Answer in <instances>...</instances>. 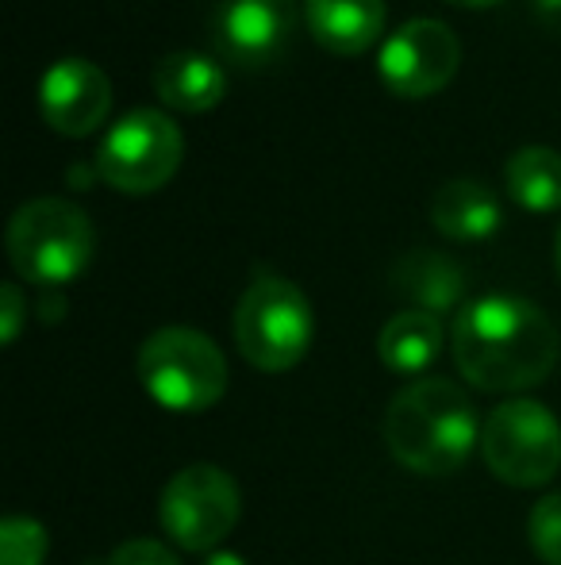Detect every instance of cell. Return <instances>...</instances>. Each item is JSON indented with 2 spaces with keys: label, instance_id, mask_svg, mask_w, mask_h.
Returning a JSON list of instances; mask_svg holds the SVG:
<instances>
[{
  "label": "cell",
  "instance_id": "6da1fadb",
  "mask_svg": "<svg viewBox=\"0 0 561 565\" xmlns=\"http://www.w3.org/2000/svg\"><path fill=\"white\" fill-rule=\"evenodd\" d=\"M450 350L462 377L481 393H524L554 373L561 335L535 300L488 292L454 316Z\"/></svg>",
  "mask_w": 561,
  "mask_h": 565
},
{
  "label": "cell",
  "instance_id": "7a4b0ae2",
  "mask_svg": "<svg viewBox=\"0 0 561 565\" xmlns=\"http://www.w3.org/2000/svg\"><path fill=\"white\" fill-rule=\"evenodd\" d=\"M385 443L400 466L420 477L457 473L481 447L473 401L446 377L412 381L389 401Z\"/></svg>",
  "mask_w": 561,
  "mask_h": 565
},
{
  "label": "cell",
  "instance_id": "3957f363",
  "mask_svg": "<svg viewBox=\"0 0 561 565\" xmlns=\"http://www.w3.org/2000/svg\"><path fill=\"white\" fill-rule=\"evenodd\" d=\"M4 246L23 281L62 289L89 269L97 254V227L66 196H35L12 212Z\"/></svg>",
  "mask_w": 561,
  "mask_h": 565
},
{
  "label": "cell",
  "instance_id": "277c9868",
  "mask_svg": "<svg viewBox=\"0 0 561 565\" xmlns=\"http://www.w3.org/2000/svg\"><path fill=\"white\" fill-rule=\"evenodd\" d=\"M227 358L196 328H158L139 350V381L154 404L177 416H196L224 401Z\"/></svg>",
  "mask_w": 561,
  "mask_h": 565
},
{
  "label": "cell",
  "instance_id": "5b68a950",
  "mask_svg": "<svg viewBox=\"0 0 561 565\" xmlns=\"http://www.w3.org/2000/svg\"><path fill=\"white\" fill-rule=\"evenodd\" d=\"M315 335L312 300L281 274H258L235 305V347L255 370L284 373L304 362Z\"/></svg>",
  "mask_w": 561,
  "mask_h": 565
},
{
  "label": "cell",
  "instance_id": "8992f818",
  "mask_svg": "<svg viewBox=\"0 0 561 565\" xmlns=\"http://www.w3.org/2000/svg\"><path fill=\"white\" fill-rule=\"evenodd\" d=\"M481 458L511 489H539L561 469V424L539 401H504L481 427Z\"/></svg>",
  "mask_w": 561,
  "mask_h": 565
},
{
  "label": "cell",
  "instance_id": "52a82bcc",
  "mask_svg": "<svg viewBox=\"0 0 561 565\" xmlns=\"http://www.w3.org/2000/svg\"><path fill=\"white\" fill-rule=\"evenodd\" d=\"M185 158V135L177 119L158 108H131L112 124L97 150V178L128 196H147L177 173Z\"/></svg>",
  "mask_w": 561,
  "mask_h": 565
},
{
  "label": "cell",
  "instance_id": "ba28073f",
  "mask_svg": "<svg viewBox=\"0 0 561 565\" xmlns=\"http://www.w3.org/2000/svg\"><path fill=\"white\" fill-rule=\"evenodd\" d=\"M239 484L227 469L212 466V461L177 469L158 500V523H162L165 539L188 554L219 551V543L239 523Z\"/></svg>",
  "mask_w": 561,
  "mask_h": 565
},
{
  "label": "cell",
  "instance_id": "9c48e42d",
  "mask_svg": "<svg viewBox=\"0 0 561 565\" xmlns=\"http://www.w3.org/2000/svg\"><path fill=\"white\" fill-rule=\"evenodd\" d=\"M457 66H462V43H457L454 28L442 20H416L400 23L389 35V43L381 46V82L389 85V93L408 100H423L442 93L454 82Z\"/></svg>",
  "mask_w": 561,
  "mask_h": 565
},
{
  "label": "cell",
  "instance_id": "30bf717a",
  "mask_svg": "<svg viewBox=\"0 0 561 565\" xmlns=\"http://www.w3.org/2000/svg\"><path fill=\"white\" fill-rule=\"evenodd\" d=\"M296 28L292 0H224L212 12V43L235 66H270Z\"/></svg>",
  "mask_w": 561,
  "mask_h": 565
},
{
  "label": "cell",
  "instance_id": "8fae6325",
  "mask_svg": "<svg viewBox=\"0 0 561 565\" xmlns=\"http://www.w3.org/2000/svg\"><path fill=\"white\" fill-rule=\"evenodd\" d=\"M39 113L58 135L85 139L112 113V82L89 58H58L39 85Z\"/></svg>",
  "mask_w": 561,
  "mask_h": 565
},
{
  "label": "cell",
  "instance_id": "7c38bea8",
  "mask_svg": "<svg viewBox=\"0 0 561 565\" xmlns=\"http://www.w3.org/2000/svg\"><path fill=\"white\" fill-rule=\"evenodd\" d=\"M154 93L162 97L165 108L185 116H201L216 108L227 93L224 66L201 51H170L154 62Z\"/></svg>",
  "mask_w": 561,
  "mask_h": 565
},
{
  "label": "cell",
  "instance_id": "4fadbf2b",
  "mask_svg": "<svg viewBox=\"0 0 561 565\" xmlns=\"http://www.w3.org/2000/svg\"><path fill=\"white\" fill-rule=\"evenodd\" d=\"M308 31L327 54L358 58L381 39L385 0H308Z\"/></svg>",
  "mask_w": 561,
  "mask_h": 565
},
{
  "label": "cell",
  "instance_id": "5bb4252c",
  "mask_svg": "<svg viewBox=\"0 0 561 565\" xmlns=\"http://www.w3.org/2000/svg\"><path fill=\"white\" fill-rule=\"evenodd\" d=\"M431 224L439 235L454 238V243H481V238L500 231L504 212L485 181L450 178L431 196Z\"/></svg>",
  "mask_w": 561,
  "mask_h": 565
},
{
  "label": "cell",
  "instance_id": "9a60e30c",
  "mask_svg": "<svg viewBox=\"0 0 561 565\" xmlns=\"http://www.w3.org/2000/svg\"><path fill=\"white\" fill-rule=\"evenodd\" d=\"M397 289L412 300L420 312L442 316L450 308H457V300L465 297V269L454 258L439 250H412L397 262L392 269Z\"/></svg>",
  "mask_w": 561,
  "mask_h": 565
},
{
  "label": "cell",
  "instance_id": "2e32d148",
  "mask_svg": "<svg viewBox=\"0 0 561 565\" xmlns=\"http://www.w3.org/2000/svg\"><path fill=\"white\" fill-rule=\"evenodd\" d=\"M442 342H446V331H442V320L431 312H420V308H404L397 312L377 335V354H381L385 370L404 373V377H420L423 370H431L434 358L442 354Z\"/></svg>",
  "mask_w": 561,
  "mask_h": 565
},
{
  "label": "cell",
  "instance_id": "e0dca14e",
  "mask_svg": "<svg viewBox=\"0 0 561 565\" xmlns=\"http://www.w3.org/2000/svg\"><path fill=\"white\" fill-rule=\"evenodd\" d=\"M504 181L519 209L558 212L561 209V154L550 147H519L504 166Z\"/></svg>",
  "mask_w": 561,
  "mask_h": 565
},
{
  "label": "cell",
  "instance_id": "ac0fdd59",
  "mask_svg": "<svg viewBox=\"0 0 561 565\" xmlns=\"http://www.w3.org/2000/svg\"><path fill=\"white\" fill-rule=\"evenodd\" d=\"M46 546V527L31 515H8L0 523V565H43Z\"/></svg>",
  "mask_w": 561,
  "mask_h": 565
},
{
  "label": "cell",
  "instance_id": "d6986e66",
  "mask_svg": "<svg viewBox=\"0 0 561 565\" xmlns=\"http://www.w3.org/2000/svg\"><path fill=\"white\" fill-rule=\"evenodd\" d=\"M527 535H531V546L542 562L561 565V492H550L531 508Z\"/></svg>",
  "mask_w": 561,
  "mask_h": 565
},
{
  "label": "cell",
  "instance_id": "ffe728a7",
  "mask_svg": "<svg viewBox=\"0 0 561 565\" xmlns=\"http://www.w3.org/2000/svg\"><path fill=\"white\" fill-rule=\"evenodd\" d=\"M108 565H181V562H177V554L158 543V539H131V543L116 546Z\"/></svg>",
  "mask_w": 561,
  "mask_h": 565
},
{
  "label": "cell",
  "instance_id": "44dd1931",
  "mask_svg": "<svg viewBox=\"0 0 561 565\" xmlns=\"http://www.w3.org/2000/svg\"><path fill=\"white\" fill-rule=\"evenodd\" d=\"M23 320H28V297H23L20 285H0V342L12 347L23 331Z\"/></svg>",
  "mask_w": 561,
  "mask_h": 565
},
{
  "label": "cell",
  "instance_id": "7402d4cb",
  "mask_svg": "<svg viewBox=\"0 0 561 565\" xmlns=\"http://www.w3.org/2000/svg\"><path fill=\"white\" fill-rule=\"evenodd\" d=\"M535 15H539L542 28L561 31V0H535Z\"/></svg>",
  "mask_w": 561,
  "mask_h": 565
},
{
  "label": "cell",
  "instance_id": "603a6c76",
  "mask_svg": "<svg viewBox=\"0 0 561 565\" xmlns=\"http://www.w3.org/2000/svg\"><path fill=\"white\" fill-rule=\"evenodd\" d=\"M204 565H247V562H242L235 551H212L208 558H204Z\"/></svg>",
  "mask_w": 561,
  "mask_h": 565
},
{
  "label": "cell",
  "instance_id": "cb8c5ba5",
  "mask_svg": "<svg viewBox=\"0 0 561 565\" xmlns=\"http://www.w3.org/2000/svg\"><path fill=\"white\" fill-rule=\"evenodd\" d=\"M43 312L46 320H58V312H66V305H58V297H43Z\"/></svg>",
  "mask_w": 561,
  "mask_h": 565
},
{
  "label": "cell",
  "instance_id": "d4e9b609",
  "mask_svg": "<svg viewBox=\"0 0 561 565\" xmlns=\"http://www.w3.org/2000/svg\"><path fill=\"white\" fill-rule=\"evenodd\" d=\"M446 4H457V8H493L500 0H446Z\"/></svg>",
  "mask_w": 561,
  "mask_h": 565
},
{
  "label": "cell",
  "instance_id": "484cf974",
  "mask_svg": "<svg viewBox=\"0 0 561 565\" xmlns=\"http://www.w3.org/2000/svg\"><path fill=\"white\" fill-rule=\"evenodd\" d=\"M554 262H558V277H561V227H558V243H554Z\"/></svg>",
  "mask_w": 561,
  "mask_h": 565
}]
</instances>
